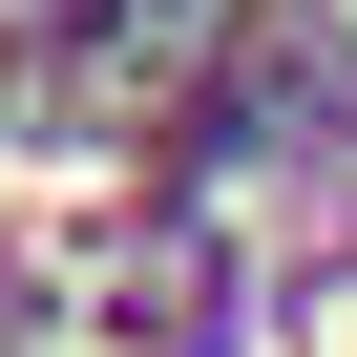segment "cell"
I'll return each mask as SVG.
<instances>
[{"label":"cell","instance_id":"6da1fadb","mask_svg":"<svg viewBox=\"0 0 357 357\" xmlns=\"http://www.w3.org/2000/svg\"><path fill=\"white\" fill-rule=\"evenodd\" d=\"M336 357H357V315H336Z\"/></svg>","mask_w":357,"mask_h":357}]
</instances>
